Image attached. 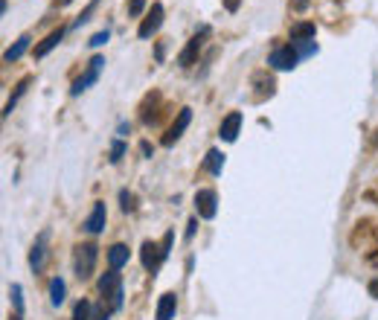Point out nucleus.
<instances>
[{"label":"nucleus","mask_w":378,"mask_h":320,"mask_svg":"<svg viewBox=\"0 0 378 320\" xmlns=\"http://www.w3.org/2000/svg\"><path fill=\"white\" fill-rule=\"evenodd\" d=\"M143 265H145V271H157V265L166 259V256H163V248L157 245V242H143Z\"/></svg>","instance_id":"nucleus-9"},{"label":"nucleus","mask_w":378,"mask_h":320,"mask_svg":"<svg viewBox=\"0 0 378 320\" xmlns=\"http://www.w3.org/2000/svg\"><path fill=\"white\" fill-rule=\"evenodd\" d=\"M204 166H207L210 175H221V169H224V154H221L219 149H210V152H207V160H204Z\"/></svg>","instance_id":"nucleus-17"},{"label":"nucleus","mask_w":378,"mask_h":320,"mask_svg":"<svg viewBox=\"0 0 378 320\" xmlns=\"http://www.w3.org/2000/svg\"><path fill=\"white\" fill-rule=\"evenodd\" d=\"M315 53H317V44L315 41H300L297 56H315Z\"/></svg>","instance_id":"nucleus-28"},{"label":"nucleus","mask_w":378,"mask_h":320,"mask_svg":"<svg viewBox=\"0 0 378 320\" xmlns=\"http://www.w3.org/2000/svg\"><path fill=\"white\" fill-rule=\"evenodd\" d=\"M297 61H300V56H297V50L288 44V47H276V50L268 56V64L274 70H294L297 67Z\"/></svg>","instance_id":"nucleus-4"},{"label":"nucleus","mask_w":378,"mask_h":320,"mask_svg":"<svg viewBox=\"0 0 378 320\" xmlns=\"http://www.w3.org/2000/svg\"><path fill=\"white\" fill-rule=\"evenodd\" d=\"M96 6H100V0H93V3H90V6L85 9V12H81V15H79V18H76V21H73V26H70V29H76V26H81V24H85V21L90 18V12H93Z\"/></svg>","instance_id":"nucleus-25"},{"label":"nucleus","mask_w":378,"mask_h":320,"mask_svg":"<svg viewBox=\"0 0 378 320\" xmlns=\"http://www.w3.org/2000/svg\"><path fill=\"white\" fill-rule=\"evenodd\" d=\"M140 152H143V154H145V157H152V146H149V143H145V140H143V143H140Z\"/></svg>","instance_id":"nucleus-31"},{"label":"nucleus","mask_w":378,"mask_h":320,"mask_svg":"<svg viewBox=\"0 0 378 320\" xmlns=\"http://www.w3.org/2000/svg\"><path fill=\"white\" fill-rule=\"evenodd\" d=\"M108 262H111L113 271H120V268L128 262V248H125V245H111V250H108Z\"/></svg>","instance_id":"nucleus-16"},{"label":"nucleus","mask_w":378,"mask_h":320,"mask_svg":"<svg viewBox=\"0 0 378 320\" xmlns=\"http://www.w3.org/2000/svg\"><path fill=\"white\" fill-rule=\"evenodd\" d=\"M105 221H108L105 204H102V201H96V204H93V213H90V216H88V221H85V230H88V233H102Z\"/></svg>","instance_id":"nucleus-10"},{"label":"nucleus","mask_w":378,"mask_h":320,"mask_svg":"<svg viewBox=\"0 0 378 320\" xmlns=\"http://www.w3.org/2000/svg\"><path fill=\"white\" fill-rule=\"evenodd\" d=\"M102 67H105V58L102 56H93L90 58V64H88V70L85 73H81L79 79H76V82H73V88H70V93L73 96H79V93H85L93 82H96V79H100V73H102Z\"/></svg>","instance_id":"nucleus-3"},{"label":"nucleus","mask_w":378,"mask_h":320,"mask_svg":"<svg viewBox=\"0 0 378 320\" xmlns=\"http://www.w3.org/2000/svg\"><path fill=\"white\" fill-rule=\"evenodd\" d=\"M56 3H58V6H68V3H73V0H56Z\"/></svg>","instance_id":"nucleus-35"},{"label":"nucleus","mask_w":378,"mask_h":320,"mask_svg":"<svg viewBox=\"0 0 378 320\" xmlns=\"http://www.w3.org/2000/svg\"><path fill=\"white\" fill-rule=\"evenodd\" d=\"M143 9H145V0H131V3H128V15H131V18H140Z\"/></svg>","instance_id":"nucleus-26"},{"label":"nucleus","mask_w":378,"mask_h":320,"mask_svg":"<svg viewBox=\"0 0 378 320\" xmlns=\"http://www.w3.org/2000/svg\"><path fill=\"white\" fill-rule=\"evenodd\" d=\"M96 256H100V248L96 245H79L76 256H73V268H76V277L79 280H88L96 268Z\"/></svg>","instance_id":"nucleus-1"},{"label":"nucleus","mask_w":378,"mask_h":320,"mask_svg":"<svg viewBox=\"0 0 378 320\" xmlns=\"http://www.w3.org/2000/svg\"><path fill=\"white\" fill-rule=\"evenodd\" d=\"M315 24L311 21H303V24H294L291 26V41L294 44H300V41H315Z\"/></svg>","instance_id":"nucleus-14"},{"label":"nucleus","mask_w":378,"mask_h":320,"mask_svg":"<svg viewBox=\"0 0 378 320\" xmlns=\"http://www.w3.org/2000/svg\"><path fill=\"white\" fill-rule=\"evenodd\" d=\"M108 38H111L108 29H105V32H96V35L90 38V47H102V44H108Z\"/></svg>","instance_id":"nucleus-29"},{"label":"nucleus","mask_w":378,"mask_h":320,"mask_svg":"<svg viewBox=\"0 0 378 320\" xmlns=\"http://www.w3.org/2000/svg\"><path fill=\"white\" fill-rule=\"evenodd\" d=\"M216 210H219L216 189H198L195 192V213H198L201 218H216Z\"/></svg>","instance_id":"nucleus-5"},{"label":"nucleus","mask_w":378,"mask_h":320,"mask_svg":"<svg viewBox=\"0 0 378 320\" xmlns=\"http://www.w3.org/2000/svg\"><path fill=\"white\" fill-rule=\"evenodd\" d=\"M44 256H47V233H41L38 239H36V245H32V253H29V265H32V271H38L44 268Z\"/></svg>","instance_id":"nucleus-12"},{"label":"nucleus","mask_w":378,"mask_h":320,"mask_svg":"<svg viewBox=\"0 0 378 320\" xmlns=\"http://www.w3.org/2000/svg\"><path fill=\"white\" fill-rule=\"evenodd\" d=\"M29 41H32L29 35H21L18 41H15V47H9V50H6V56H3V58H6L9 64H12V61H18V58H21V56L29 50Z\"/></svg>","instance_id":"nucleus-18"},{"label":"nucleus","mask_w":378,"mask_h":320,"mask_svg":"<svg viewBox=\"0 0 378 320\" xmlns=\"http://www.w3.org/2000/svg\"><path fill=\"white\" fill-rule=\"evenodd\" d=\"M160 26H163V3H152V12L145 15V21L140 24L137 35H140V38H152Z\"/></svg>","instance_id":"nucleus-6"},{"label":"nucleus","mask_w":378,"mask_h":320,"mask_svg":"<svg viewBox=\"0 0 378 320\" xmlns=\"http://www.w3.org/2000/svg\"><path fill=\"white\" fill-rule=\"evenodd\" d=\"M224 6H227L230 12H236V9H239V0H224Z\"/></svg>","instance_id":"nucleus-32"},{"label":"nucleus","mask_w":378,"mask_h":320,"mask_svg":"<svg viewBox=\"0 0 378 320\" xmlns=\"http://www.w3.org/2000/svg\"><path fill=\"white\" fill-rule=\"evenodd\" d=\"M239 128H242V114L239 111H230V114L224 117V122H221V128H219V137L227 140V143H233L239 137Z\"/></svg>","instance_id":"nucleus-8"},{"label":"nucleus","mask_w":378,"mask_h":320,"mask_svg":"<svg viewBox=\"0 0 378 320\" xmlns=\"http://www.w3.org/2000/svg\"><path fill=\"white\" fill-rule=\"evenodd\" d=\"M291 6H294V9H306V6H308V0H294Z\"/></svg>","instance_id":"nucleus-34"},{"label":"nucleus","mask_w":378,"mask_h":320,"mask_svg":"<svg viewBox=\"0 0 378 320\" xmlns=\"http://www.w3.org/2000/svg\"><path fill=\"white\" fill-rule=\"evenodd\" d=\"M189 122H192V111H189V108H180L178 120L169 125L166 137H163V146H172V143H178V140H180V134L187 131V125H189Z\"/></svg>","instance_id":"nucleus-7"},{"label":"nucleus","mask_w":378,"mask_h":320,"mask_svg":"<svg viewBox=\"0 0 378 320\" xmlns=\"http://www.w3.org/2000/svg\"><path fill=\"white\" fill-rule=\"evenodd\" d=\"M29 82H32V79H24V82L18 85V90H15V96H12V99L6 102V111H3V114H12V108H15V102H18V99H21V96L26 93V88H29Z\"/></svg>","instance_id":"nucleus-21"},{"label":"nucleus","mask_w":378,"mask_h":320,"mask_svg":"<svg viewBox=\"0 0 378 320\" xmlns=\"http://www.w3.org/2000/svg\"><path fill=\"white\" fill-rule=\"evenodd\" d=\"M9 294H12V303H15V312H24V297H21V285L18 282H15L12 288H9Z\"/></svg>","instance_id":"nucleus-22"},{"label":"nucleus","mask_w":378,"mask_h":320,"mask_svg":"<svg viewBox=\"0 0 378 320\" xmlns=\"http://www.w3.org/2000/svg\"><path fill=\"white\" fill-rule=\"evenodd\" d=\"M120 204H123V210H125V213H131V210L137 207V204H134V195H131L128 189H123V192H120Z\"/></svg>","instance_id":"nucleus-23"},{"label":"nucleus","mask_w":378,"mask_h":320,"mask_svg":"<svg viewBox=\"0 0 378 320\" xmlns=\"http://www.w3.org/2000/svg\"><path fill=\"white\" fill-rule=\"evenodd\" d=\"M111 312H113V309H111V306H105V303H102V306H96V309H93L90 320H108V317H111Z\"/></svg>","instance_id":"nucleus-27"},{"label":"nucleus","mask_w":378,"mask_h":320,"mask_svg":"<svg viewBox=\"0 0 378 320\" xmlns=\"http://www.w3.org/2000/svg\"><path fill=\"white\" fill-rule=\"evenodd\" d=\"M123 154H125V143H113V146H111V163H120V160H123Z\"/></svg>","instance_id":"nucleus-24"},{"label":"nucleus","mask_w":378,"mask_h":320,"mask_svg":"<svg viewBox=\"0 0 378 320\" xmlns=\"http://www.w3.org/2000/svg\"><path fill=\"white\" fill-rule=\"evenodd\" d=\"M100 291H102V297H108V306L113 312L123 309V280H120V274L113 268L100 280Z\"/></svg>","instance_id":"nucleus-2"},{"label":"nucleus","mask_w":378,"mask_h":320,"mask_svg":"<svg viewBox=\"0 0 378 320\" xmlns=\"http://www.w3.org/2000/svg\"><path fill=\"white\" fill-rule=\"evenodd\" d=\"M12 320H21V314H15V317H12Z\"/></svg>","instance_id":"nucleus-36"},{"label":"nucleus","mask_w":378,"mask_h":320,"mask_svg":"<svg viewBox=\"0 0 378 320\" xmlns=\"http://www.w3.org/2000/svg\"><path fill=\"white\" fill-rule=\"evenodd\" d=\"M64 291H68V288H64V280L53 277L50 280V300H53V306H61V303H64Z\"/></svg>","instance_id":"nucleus-19"},{"label":"nucleus","mask_w":378,"mask_h":320,"mask_svg":"<svg viewBox=\"0 0 378 320\" xmlns=\"http://www.w3.org/2000/svg\"><path fill=\"white\" fill-rule=\"evenodd\" d=\"M195 227H198V218H192V221H189V227H187V239H192V236H195Z\"/></svg>","instance_id":"nucleus-30"},{"label":"nucleus","mask_w":378,"mask_h":320,"mask_svg":"<svg viewBox=\"0 0 378 320\" xmlns=\"http://www.w3.org/2000/svg\"><path fill=\"white\" fill-rule=\"evenodd\" d=\"M204 35H207V29H201V35H195L189 44H187V50L178 56V64L180 67H189V64L195 61V56H198V50H201V44H204Z\"/></svg>","instance_id":"nucleus-11"},{"label":"nucleus","mask_w":378,"mask_h":320,"mask_svg":"<svg viewBox=\"0 0 378 320\" xmlns=\"http://www.w3.org/2000/svg\"><path fill=\"white\" fill-rule=\"evenodd\" d=\"M61 38H64V29H56V32H50V35H47L38 47H36V58H44L47 53L50 50H56V47L61 44Z\"/></svg>","instance_id":"nucleus-15"},{"label":"nucleus","mask_w":378,"mask_h":320,"mask_svg":"<svg viewBox=\"0 0 378 320\" xmlns=\"http://www.w3.org/2000/svg\"><path fill=\"white\" fill-rule=\"evenodd\" d=\"M370 294L378 300V280H372V282H370Z\"/></svg>","instance_id":"nucleus-33"},{"label":"nucleus","mask_w":378,"mask_h":320,"mask_svg":"<svg viewBox=\"0 0 378 320\" xmlns=\"http://www.w3.org/2000/svg\"><path fill=\"white\" fill-rule=\"evenodd\" d=\"M90 303L88 300H79L76 303V309H73V320H90Z\"/></svg>","instance_id":"nucleus-20"},{"label":"nucleus","mask_w":378,"mask_h":320,"mask_svg":"<svg viewBox=\"0 0 378 320\" xmlns=\"http://www.w3.org/2000/svg\"><path fill=\"white\" fill-rule=\"evenodd\" d=\"M178 312V297L169 291V294H163L160 303H157V320H172Z\"/></svg>","instance_id":"nucleus-13"}]
</instances>
